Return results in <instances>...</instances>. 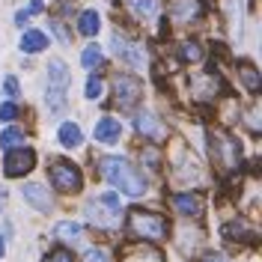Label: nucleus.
<instances>
[{
	"label": "nucleus",
	"instance_id": "20",
	"mask_svg": "<svg viewBox=\"0 0 262 262\" xmlns=\"http://www.w3.org/2000/svg\"><path fill=\"white\" fill-rule=\"evenodd\" d=\"M224 238H253V232L245 227V221H232V224H227L224 227Z\"/></svg>",
	"mask_w": 262,
	"mask_h": 262
},
{
	"label": "nucleus",
	"instance_id": "31",
	"mask_svg": "<svg viewBox=\"0 0 262 262\" xmlns=\"http://www.w3.org/2000/svg\"><path fill=\"white\" fill-rule=\"evenodd\" d=\"M54 30H57V36H60L63 42H69V33L63 30V24H60V21H54Z\"/></svg>",
	"mask_w": 262,
	"mask_h": 262
},
{
	"label": "nucleus",
	"instance_id": "23",
	"mask_svg": "<svg viewBox=\"0 0 262 262\" xmlns=\"http://www.w3.org/2000/svg\"><path fill=\"white\" fill-rule=\"evenodd\" d=\"M81 63L86 66V69H96V66H101V48L98 45H86L81 54Z\"/></svg>",
	"mask_w": 262,
	"mask_h": 262
},
{
	"label": "nucleus",
	"instance_id": "30",
	"mask_svg": "<svg viewBox=\"0 0 262 262\" xmlns=\"http://www.w3.org/2000/svg\"><path fill=\"white\" fill-rule=\"evenodd\" d=\"M83 262H111V256H107L104 250H86Z\"/></svg>",
	"mask_w": 262,
	"mask_h": 262
},
{
	"label": "nucleus",
	"instance_id": "7",
	"mask_svg": "<svg viewBox=\"0 0 262 262\" xmlns=\"http://www.w3.org/2000/svg\"><path fill=\"white\" fill-rule=\"evenodd\" d=\"M114 51H116V57H119L122 63H128L131 69H143V63H146L143 48H140V45H134V42H128V39H122L119 33L114 36Z\"/></svg>",
	"mask_w": 262,
	"mask_h": 262
},
{
	"label": "nucleus",
	"instance_id": "4",
	"mask_svg": "<svg viewBox=\"0 0 262 262\" xmlns=\"http://www.w3.org/2000/svg\"><path fill=\"white\" fill-rule=\"evenodd\" d=\"M51 185L60 194H78L83 185V176L72 161H54L51 164Z\"/></svg>",
	"mask_w": 262,
	"mask_h": 262
},
{
	"label": "nucleus",
	"instance_id": "6",
	"mask_svg": "<svg viewBox=\"0 0 262 262\" xmlns=\"http://www.w3.org/2000/svg\"><path fill=\"white\" fill-rule=\"evenodd\" d=\"M33 164H36L33 149H12V152L6 155V161H3V170H6V176H9V179H18V176L30 173Z\"/></svg>",
	"mask_w": 262,
	"mask_h": 262
},
{
	"label": "nucleus",
	"instance_id": "26",
	"mask_svg": "<svg viewBox=\"0 0 262 262\" xmlns=\"http://www.w3.org/2000/svg\"><path fill=\"white\" fill-rule=\"evenodd\" d=\"M45 262H75V256H72V250H66V247H54L48 256H45Z\"/></svg>",
	"mask_w": 262,
	"mask_h": 262
},
{
	"label": "nucleus",
	"instance_id": "25",
	"mask_svg": "<svg viewBox=\"0 0 262 262\" xmlns=\"http://www.w3.org/2000/svg\"><path fill=\"white\" fill-rule=\"evenodd\" d=\"M131 6L137 9V15H143V18H152L158 12V0H131Z\"/></svg>",
	"mask_w": 262,
	"mask_h": 262
},
{
	"label": "nucleus",
	"instance_id": "22",
	"mask_svg": "<svg viewBox=\"0 0 262 262\" xmlns=\"http://www.w3.org/2000/svg\"><path fill=\"white\" fill-rule=\"evenodd\" d=\"M176 18H196L200 15V3L196 0H176Z\"/></svg>",
	"mask_w": 262,
	"mask_h": 262
},
{
	"label": "nucleus",
	"instance_id": "28",
	"mask_svg": "<svg viewBox=\"0 0 262 262\" xmlns=\"http://www.w3.org/2000/svg\"><path fill=\"white\" fill-rule=\"evenodd\" d=\"M15 116H18V107L12 104V101H6V104H0V119H3V122H12Z\"/></svg>",
	"mask_w": 262,
	"mask_h": 262
},
{
	"label": "nucleus",
	"instance_id": "17",
	"mask_svg": "<svg viewBox=\"0 0 262 262\" xmlns=\"http://www.w3.org/2000/svg\"><path fill=\"white\" fill-rule=\"evenodd\" d=\"M57 238H63V242H78L81 238V232H83V227L78 224V221H63V224H57Z\"/></svg>",
	"mask_w": 262,
	"mask_h": 262
},
{
	"label": "nucleus",
	"instance_id": "13",
	"mask_svg": "<svg viewBox=\"0 0 262 262\" xmlns=\"http://www.w3.org/2000/svg\"><path fill=\"white\" fill-rule=\"evenodd\" d=\"M48 48V36L39 30H27L21 36V51H27V54H39V51Z\"/></svg>",
	"mask_w": 262,
	"mask_h": 262
},
{
	"label": "nucleus",
	"instance_id": "15",
	"mask_svg": "<svg viewBox=\"0 0 262 262\" xmlns=\"http://www.w3.org/2000/svg\"><path fill=\"white\" fill-rule=\"evenodd\" d=\"M134 125H137V131H140V134H146V137H161V134H164L161 122H158L155 116H149V114H140Z\"/></svg>",
	"mask_w": 262,
	"mask_h": 262
},
{
	"label": "nucleus",
	"instance_id": "11",
	"mask_svg": "<svg viewBox=\"0 0 262 262\" xmlns=\"http://www.w3.org/2000/svg\"><path fill=\"white\" fill-rule=\"evenodd\" d=\"M119 134H122V125H119V119H114V116H104V119L96 122L98 143H114V140H119Z\"/></svg>",
	"mask_w": 262,
	"mask_h": 262
},
{
	"label": "nucleus",
	"instance_id": "8",
	"mask_svg": "<svg viewBox=\"0 0 262 262\" xmlns=\"http://www.w3.org/2000/svg\"><path fill=\"white\" fill-rule=\"evenodd\" d=\"M69 81H72V72L66 69V63L60 57H54L48 63V90L51 93H66Z\"/></svg>",
	"mask_w": 262,
	"mask_h": 262
},
{
	"label": "nucleus",
	"instance_id": "2",
	"mask_svg": "<svg viewBox=\"0 0 262 262\" xmlns=\"http://www.w3.org/2000/svg\"><path fill=\"white\" fill-rule=\"evenodd\" d=\"M128 232L134 238H143V242H164L167 238V221L155 212H143V209H131L128 212Z\"/></svg>",
	"mask_w": 262,
	"mask_h": 262
},
{
	"label": "nucleus",
	"instance_id": "9",
	"mask_svg": "<svg viewBox=\"0 0 262 262\" xmlns=\"http://www.w3.org/2000/svg\"><path fill=\"white\" fill-rule=\"evenodd\" d=\"M173 209L182 217H200L203 214V196L200 194H173Z\"/></svg>",
	"mask_w": 262,
	"mask_h": 262
},
{
	"label": "nucleus",
	"instance_id": "10",
	"mask_svg": "<svg viewBox=\"0 0 262 262\" xmlns=\"http://www.w3.org/2000/svg\"><path fill=\"white\" fill-rule=\"evenodd\" d=\"M24 200L30 203L33 209H39V212H51V196L48 191L42 188V185H36V182H30V185H24Z\"/></svg>",
	"mask_w": 262,
	"mask_h": 262
},
{
	"label": "nucleus",
	"instance_id": "32",
	"mask_svg": "<svg viewBox=\"0 0 262 262\" xmlns=\"http://www.w3.org/2000/svg\"><path fill=\"white\" fill-rule=\"evenodd\" d=\"M200 262H224V256H217V253H209V256H203Z\"/></svg>",
	"mask_w": 262,
	"mask_h": 262
},
{
	"label": "nucleus",
	"instance_id": "16",
	"mask_svg": "<svg viewBox=\"0 0 262 262\" xmlns=\"http://www.w3.org/2000/svg\"><path fill=\"white\" fill-rule=\"evenodd\" d=\"M98 12L96 9H86V12H81V18H78V33H83V36H96L98 33Z\"/></svg>",
	"mask_w": 262,
	"mask_h": 262
},
{
	"label": "nucleus",
	"instance_id": "1",
	"mask_svg": "<svg viewBox=\"0 0 262 262\" xmlns=\"http://www.w3.org/2000/svg\"><path fill=\"white\" fill-rule=\"evenodd\" d=\"M98 164H101V176L111 182L116 191H122V194H128V196H140L143 191H146V179H143V173H137L125 158L107 155V158H101Z\"/></svg>",
	"mask_w": 262,
	"mask_h": 262
},
{
	"label": "nucleus",
	"instance_id": "19",
	"mask_svg": "<svg viewBox=\"0 0 262 262\" xmlns=\"http://www.w3.org/2000/svg\"><path fill=\"white\" fill-rule=\"evenodd\" d=\"M179 57L185 60V63H200V60H203V45H200L196 39H191V42H182Z\"/></svg>",
	"mask_w": 262,
	"mask_h": 262
},
{
	"label": "nucleus",
	"instance_id": "33",
	"mask_svg": "<svg viewBox=\"0 0 262 262\" xmlns=\"http://www.w3.org/2000/svg\"><path fill=\"white\" fill-rule=\"evenodd\" d=\"M3 250H6V242H3V238H0V256H3Z\"/></svg>",
	"mask_w": 262,
	"mask_h": 262
},
{
	"label": "nucleus",
	"instance_id": "12",
	"mask_svg": "<svg viewBox=\"0 0 262 262\" xmlns=\"http://www.w3.org/2000/svg\"><path fill=\"white\" fill-rule=\"evenodd\" d=\"M57 137H60V146H66V149H78L83 143V134L75 122H63L60 131H57Z\"/></svg>",
	"mask_w": 262,
	"mask_h": 262
},
{
	"label": "nucleus",
	"instance_id": "29",
	"mask_svg": "<svg viewBox=\"0 0 262 262\" xmlns=\"http://www.w3.org/2000/svg\"><path fill=\"white\" fill-rule=\"evenodd\" d=\"M98 96H101V78L93 75V78L86 81V98H98Z\"/></svg>",
	"mask_w": 262,
	"mask_h": 262
},
{
	"label": "nucleus",
	"instance_id": "3",
	"mask_svg": "<svg viewBox=\"0 0 262 262\" xmlns=\"http://www.w3.org/2000/svg\"><path fill=\"white\" fill-rule=\"evenodd\" d=\"M209 143H212V161L221 167V170H232L238 167V143L229 137L227 131L212 128L209 131Z\"/></svg>",
	"mask_w": 262,
	"mask_h": 262
},
{
	"label": "nucleus",
	"instance_id": "18",
	"mask_svg": "<svg viewBox=\"0 0 262 262\" xmlns=\"http://www.w3.org/2000/svg\"><path fill=\"white\" fill-rule=\"evenodd\" d=\"M0 146L3 149H24V131H18V128H6L3 134H0Z\"/></svg>",
	"mask_w": 262,
	"mask_h": 262
},
{
	"label": "nucleus",
	"instance_id": "24",
	"mask_svg": "<svg viewBox=\"0 0 262 262\" xmlns=\"http://www.w3.org/2000/svg\"><path fill=\"white\" fill-rule=\"evenodd\" d=\"M42 9H45V3H42V0H33L30 6H24V9H18V15H15V24H24V21H27V18L39 15V12H42Z\"/></svg>",
	"mask_w": 262,
	"mask_h": 262
},
{
	"label": "nucleus",
	"instance_id": "5",
	"mask_svg": "<svg viewBox=\"0 0 262 262\" xmlns=\"http://www.w3.org/2000/svg\"><path fill=\"white\" fill-rule=\"evenodd\" d=\"M114 93H116V104L128 111V107H134L143 98V83H140V78H134V75H116Z\"/></svg>",
	"mask_w": 262,
	"mask_h": 262
},
{
	"label": "nucleus",
	"instance_id": "27",
	"mask_svg": "<svg viewBox=\"0 0 262 262\" xmlns=\"http://www.w3.org/2000/svg\"><path fill=\"white\" fill-rule=\"evenodd\" d=\"M3 96L9 98V101H12V98H18V81L12 78V75H9V78L3 81Z\"/></svg>",
	"mask_w": 262,
	"mask_h": 262
},
{
	"label": "nucleus",
	"instance_id": "14",
	"mask_svg": "<svg viewBox=\"0 0 262 262\" xmlns=\"http://www.w3.org/2000/svg\"><path fill=\"white\" fill-rule=\"evenodd\" d=\"M238 78H242V83H245L250 93H259V90H262L259 72H256V69H253L250 63H242V69H238Z\"/></svg>",
	"mask_w": 262,
	"mask_h": 262
},
{
	"label": "nucleus",
	"instance_id": "21",
	"mask_svg": "<svg viewBox=\"0 0 262 262\" xmlns=\"http://www.w3.org/2000/svg\"><path fill=\"white\" fill-rule=\"evenodd\" d=\"M140 161L146 164L149 170H161V149H158V146H143Z\"/></svg>",
	"mask_w": 262,
	"mask_h": 262
}]
</instances>
